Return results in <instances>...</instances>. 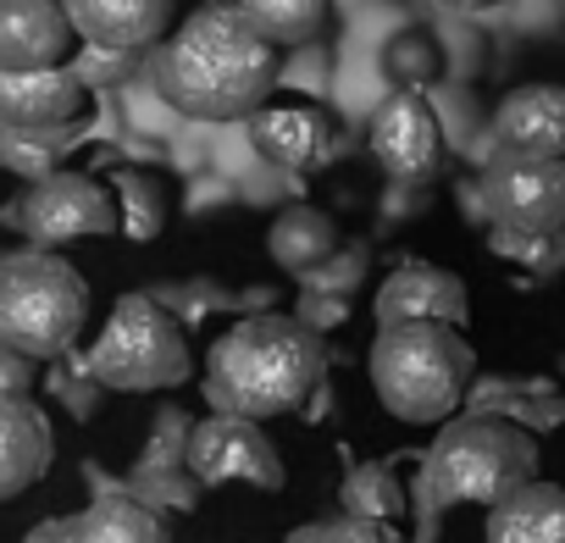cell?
<instances>
[{
    "label": "cell",
    "instance_id": "cell-3",
    "mask_svg": "<svg viewBox=\"0 0 565 543\" xmlns=\"http://www.w3.org/2000/svg\"><path fill=\"white\" fill-rule=\"evenodd\" d=\"M366 372H372L377 405L394 422L444 427L471 388L477 355L466 333L449 322H394V328H377Z\"/></svg>",
    "mask_w": 565,
    "mask_h": 543
},
{
    "label": "cell",
    "instance_id": "cell-21",
    "mask_svg": "<svg viewBox=\"0 0 565 543\" xmlns=\"http://www.w3.org/2000/svg\"><path fill=\"white\" fill-rule=\"evenodd\" d=\"M266 45H306L322 34L333 0H227Z\"/></svg>",
    "mask_w": 565,
    "mask_h": 543
},
{
    "label": "cell",
    "instance_id": "cell-25",
    "mask_svg": "<svg viewBox=\"0 0 565 543\" xmlns=\"http://www.w3.org/2000/svg\"><path fill=\"white\" fill-rule=\"evenodd\" d=\"M322 543H405L388 521H366V515H339L322 526Z\"/></svg>",
    "mask_w": 565,
    "mask_h": 543
},
{
    "label": "cell",
    "instance_id": "cell-15",
    "mask_svg": "<svg viewBox=\"0 0 565 543\" xmlns=\"http://www.w3.org/2000/svg\"><path fill=\"white\" fill-rule=\"evenodd\" d=\"M493 139L504 156L565 161V89L559 84H521L493 111Z\"/></svg>",
    "mask_w": 565,
    "mask_h": 543
},
{
    "label": "cell",
    "instance_id": "cell-19",
    "mask_svg": "<svg viewBox=\"0 0 565 543\" xmlns=\"http://www.w3.org/2000/svg\"><path fill=\"white\" fill-rule=\"evenodd\" d=\"M266 249H271V260H277L282 272L311 278L317 266H328V260L339 255V227H333V216L317 211V205H289V211L271 222Z\"/></svg>",
    "mask_w": 565,
    "mask_h": 543
},
{
    "label": "cell",
    "instance_id": "cell-29",
    "mask_svg": "<svg viewBox=\"0 0 565 543\" xmlns=\"http://www.w3.org/2000/svg\"><path fill=\"white\" fill-rule=\"evenodd\" d=\"M433 7H444V12H488V7H499V0H433Z\"/></svg>",
    "mask_w": 565,
    "mask_h": 543
},
{
    "label": "cell",
    "instance_id": "cell-7",
    "mask_svg": "<svg viewBox=\"0 0 565 543\" xmlns=\"http://www.w3.org/2000/svg\"><path fill=\"white\" fill-rule=\"evenodd\" d=\"M189 477L200 488H227V482H244V488H260V493H277L282 482H289V471H282V455L277 444L260 433V422L249 416H205L189 427Z\"/></svg>",
    "mask_w": 565,
    "mask_h": 543
},
{
    "label": "cell",
    "instance_id": "cell-2",
    "mask_svg": "<svg viewBox=\"0 0 565 543\" xmlns=\"http://www.w3.org/2000/svg\"><path fill=\"white\" fill-rule=\"evenodd\" d=\"M156 84L167 106L183 117L200 123L255 117L277 84V45H266L233 7H205L167 40Z\"/></svg>",
    "mask_w": 565,
    "mask_h": 543
},
{
    "label": "cell",
    "instance_id": "cell-16",
    "mask_svg": "<svg viewBox=\"0 0 565 543\" xmlns=\"http://www.w3.org/2000/svg\"><path fill=\"white\" fill-rule=\"evenodd\" d=\"M67 18H73L78 40H89L95 51L128 56L167 34L172 0H67Z\"/></svg>",
    "mask_w": 565,
    "mask_h": 543
},
{
    "label": "cell",
    "instance_id": "cell-13",
    "mask_svg": "<svg viewBox=\"0 0 565 543\" xmlns=\"http://www.w3.org/2000/svg\"><path fill=\"white\" fill-rule=\"evenodd\" d=\"M84 111V78L73 67H0V128L7 134H62Z\"/></svg>",
    "mask_w": 565,
    "mask_h": 543
},
{
    "label": "cell",
    "instance_id": "cell-8",
    "mask_svg": "<svg viewBox=\"0 0 565 543\" xmlns=\"http://www.w3.org/2000/svg\"><path fill=\"white\" fill-rule=\"evenodd\" d=\"M12 222L40 244V249H56V244H73V238H106L122 227V211H117V194L89 178V172H51L40 178L23 205L12 211Z\"/></svg>",
    "mask_w": 565,
    "mask_h": 543
},
{
    "label": "cell",
    "instance_id": "cell-20",
    "mask_svg": "<svg viewBox=\"0 0 565 543\" xmlns=\"http://www.w3.org/2000/svg\"><path fill=\"white\" fill-rule=\"evenodd\" d=\"M78 543H167V526L134 493H106L78 515Z\"/></svg>",
    "mask_w": 565,
    "mask_h": 543
},
{
    "label": "cell",
    "instance_id": "cell-9",
    "mask_svg": "<svg viewBox=\"0 0 565 543\" xmlns=\"http://www.w3.org/2000/svg\"><path fill=\"white\" fill-rule=\"evenodd\" d=\"M366 145L394 183H427L444 167V123L422 89H394L372 111Z\"/></svg>",
    "mask_w": 565,
    "mask_h": 543
},
{
    "label": "cell",
    "instance_id": "cell-1",
    "mask_svg": "<svg viewBox=\"0 0 565 543\" xmlns=\"http://www.w3.org/2000/svg\"><path fill=\"white\" fill-rule=\"evenodd\" d=\"M328 377V344L306 317H244L205 355V400L222 416L271 422L300 411Z\"/></svg>",
    "mask_w": 565,
    "mask_h": 543
},
{
    "label": "cell",
    "instance_id": "cell-24",
    "mask_svg": "<svg viewBox=\"0 0 565 543\" xmlns=\"http://www.w3.org/2000/svg\"><path fill=\"white\" fill-rule=\"evenodd\" d=\"M493 255L532 272V278H554V272L565 266V227L554 233H510V227H493Z\"/></svg>",
    "mask_w": 565,
    "mask_h": 543
},
{
    "label": "cell",
    "instance_id": "cell-22",
    "mask_svg": "<svg viewBox=\"0 0 565 543\" xmlns=\"http://www.w3.org/2000/svg\"><path fill=\"white\" fill-rule=\"evenodd\" d=\"M111 194H117V211H122V233L128 238H156L161 233V222H167V194H161V183L150 178V172H139V167H122L117 178H111Z\"/></svg>",
    "mask_w": 565,
    "mask_h": 543
},
{
    "label": "cell",
    "instance_id": "cell-4",
    "mask_svg": "<svg viewBox=\"0 0 565 543\" xmlns=\"http://www.w3.org/2000/svg\"><path fill=\"white\" fill-rule=\"evenodd\" d=\"M422 482L444 504H499L515 488L537 482V438L499 416V411H471L449 416L433 449L422 455Z\"/></svg>",
    "mask_w": 565,
    "mask_h": 543
},
{
    "label": "cell",
    "instance_id": "cell-14",
    "mask_svg": "<svg viewBox=\"0 0 565 543\" xmlns=\"http://www.w3.org/2000/svg\"><path fill=\"white\" fill-rule=\"evenodd\" d=\"M78 45L67 0H0V67H62Z\"/></svg>",
    "mask_w": 565,
    "mask_h": 543
},
{
    "label": "cell",
    "instance_id": "cell-30",
    "mask_svg": "<svg viewBox=\"0 0 565 543\" xmlns=\"http://www.w3.org/2000/svg\"><path fill=\"white\" fill-rule=\"evenodd\" d=\"M282 543H322V526H295Z\"/></svg>",
    "mask_w": 565,
    "mask_h": 543
},
{
    "label": "cell",
    "instance_id": "cell-27",
    "mask_svg": "<svg viewBox=\"0 0 565 543\" xmlns=\"http://www.w3.org/2000/svg\"><path fill=\"white\" fill-rule=\"evenodd\" d=\"M34 388V361L0 344V394H29Z\"/></svg>",
    "mask_w": 565,
    "mask_h": 543
},
{
    "label": "cell",
    "instance_id": "cell-11",
    "mask_svg": "<svg viewBox=\"0 0 565 543\" xmlns=\"http://www.w3.org/2000/svg\"><path fill=\"white\" fill-rule=\"evenodd\" d=\"M255 150L282 167V172H322L339 156V123L328 106L317 100H282V106H260L249 123Z\"/></svg>",
    "mask_w": 565,
    "mask_h": 543
},
{
    "label": "cell",
    "instance_id": "cell-23",
    "mask_svg": "<svg viewBox=\"0 0 565 543\" xmlns=\"http://www.w3.org/2000/svg\"><path fill=\"white\" fill-rule=\"evenodd\" d=\"M344 515H366V521H394L405 510V488L388 466H361L344 477Z\"/></svg>",
    "mask_w": 565,
    "mask_h": 543
},
{
    "label": "cell",
    "instance_id": "cell-10",
    "mask_svg": "<svg viewBox=\"0 0 565 543\" xmlns=\"http://www.w3.org/2000/svg\"><path fill=\"white\" fill-rule=\"evenodd\" d=\"M482 211L493 216V227H510V233L565 227V161L504 156L482 178Z\"/></svg>",
    "mask_w": 565,
    "mask_h": 543
},
{
    "label": "cell",
    "instance_id": "cell-17",
    "mask_svg": "<svg viewBox=\"0 0 565 543\" xmlns=\"http://www.w3.org/2000/svg\"><path fill=\"white\" fill-rule=\"evenodd\" d=\"M51 422L29 394H0V499L29 493L51 471Z\"/></svg>",
    "mask_w": 565,
    "mask_h": 543
},
{
    "label": "cell",
    "instance_id": "cell-26",
    "mask_svg": "<svg viewBox=\"0 0 565 543\" xmlns=\"http://www.w3.org/2000/svg\"><path fill=\"white\" fill-rule=\"evenodd\" d=\"M361 272H366V249H361V244H350V249H339L328 266H317V272H311V284H317V289H355Z\"/></svg>",
    "mask_w": 565,
    "mask_h": 543
},
{
    "label": "cell",
    "instance_id": "cell-5",
    "mask_svg": "<svg viewBox=\"0 0 565 543\" xmlns=\"http://www.w3.org/2000/svg\"><path fill=\"white\" fill-rule=\"evenodd\" d=\"M89 322V284L73 260L56 249H12L0 255V344L29 355V361H56L78 344Z\"/></svg>",
    "mask_w": 565,
    "mask_h": 543
},
{
    "label": "cell",
    "instance_id": "cell-6",
    "mask_svg": "<svg viewBox=\"0 0 565 543\" xmlns=\"http://www.w3.org/2000/svg\"><path fill=\"white\" fill-rule=\"evenodd\" d=\"M194 355L183 322L156 295H122L89 344V377L111 394H156L189 383Z\"/></svg>",
    "mask_w": 565,
    "mask_h": 543
},
{
    "label": "cell",
    "instance_id": "cell-18",
    "mask_svg": "<svg viewBox=\"0 0 565 543\" xmlns=\"http://www.w3.org/2000/svg\"><path fill=\"white\" fill-rule=\"evenodd\" d=\"M482 543H565V488L526 482L488 510Z\"/></svg>",
    "mask_w": 565,
    "mask_h": 543
},
{
    "label": "cell",
    "instance_id": "cell-28",
    "mask_svg": "<svg viewBox=\"0 0 565 543\" xmlns=\"http://www.w3.org/2000/svg\"><path fill=\"white\" fill-rule=\"evenodd\" d=\"M23 543H78V515H62V521H45L34 526Z\"/></svg>",
    "mask_w": 565,
    "mask_h": 543
},
{
    "label": "cell",
    "instance_id": "cell-12",
    "mask_svg": "<svg viewBox=\"0 0 565 543\" xmlns=\"http://www.w3.org/2000/svg\"><path fill=\"white\" fill-rule=\"evenodd\" d=\"M372 311H377V328H394V322H449V328H466L471 300H466V284L455 278L449 266L405 260V266H394L388 278L377 284Z\"/></svg>",
    "mask_w": 565,
    "mask_h": 543
}]
</instances>
